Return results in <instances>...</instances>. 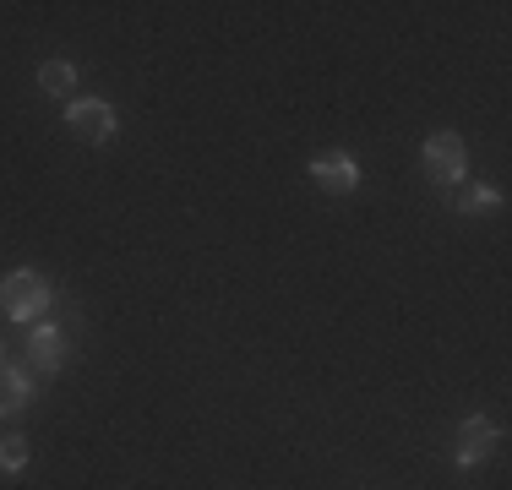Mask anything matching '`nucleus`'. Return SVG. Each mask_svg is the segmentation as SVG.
<instances>
[{
	"mask_svg": "<svg viewBox=\"0 0 512 490\" xmlns=\"http://www.w3.org/2000/svg\"><path fill=\"white\" fill-rule=\"evenodd\" d=\"M458 213H496V207H502V196H496L491 186H458Z\"/></svg>",
	"mask_w": 512,
	"mask_h": 490,
	"instance_id": "nucleus-9",
	"label": "nucleus"
},
{
	"mask_svg": "<svg viewBox=\"0 0 512 490\" xmlns=\"http://www.w3.org/2000/svg\"><path fill=\"white\" fill-rule=\"evenodd\" d=\"M66 126L77 131L88 147H104L109 137H115V109H109L104 98H71V104H66Z\"/></svg>",
	"mask_w": 512,
	"mask_h": 490,
	"instance_id": "nucleus-3",
	"label": "nucleus"
},
{
	"mask_svg": "<svg viewBox=\"0 0 512 490\" xmlns=\"http://www.w3.org/2000/svg\"><path fill=\"white\" fill-rule=\"evenodd\" d=\"M44 305H50V284H44V273H33V267L6 273V284H0V311L17 316V322H33V316H44Z\"/></svg>",
	"mask_w": 512,
	"mask_h": 490,
	"instance_id": "nucleus-1",
	"label": "nucleus"
},
{
	"mask_svg": "<svg viewBox=\"0 0 512 490\" xmlns=\"http://www.w3.org/2000/svg\"><path fill=\"white\" fill-rule=\"evenodd\" d=\"M311 180H316L327 196H349V191L360 186V164H355L349 153H322V158L311 164Z\"/></svg>",
	"mask_w": 512,
	"mask_h": 490,
	"instance_id": "nucleus-4",
	"label": "nucleus"
},
{
	"mask_svg": "<svg viewBox=\"0 0 512 490\" xmlns=\"http://www.w3.org/2000/svg\"><path fill=\"white\" fill-rule=\"evenodd\" d=\"M33 392H39V376H33V365H0V414H22L33 403Z\"/></svg>",
	"mask_w": 512,
	"mask_h": 490,
	"instance_id": "nucleus-6",
	"label": "nucleus"
},
{
	"mask_svg": "<svg viewBox=\"0 0 512 490\" xmlns=\"http://www.w3.org/2000/svg\"><path fill=\"white\" fill-rule=\"evenodd\" d=\"M0 365H6V349H0Z\"/></svg>",
	"mask_w": 512,
	"mask_h": 490,
	"instance_id": "nucleus-11",
	"label": "nucleus"
},
{
	"mask_svg": "<svg viewBox=\"0 0 512 490\" xmlns=\"http://www.w3.org/2000/svg\"><path fill=\"white\" fill-rule=\"evenodd\" d=\"M28 360H33V371H44V376H55L60 365H66V333L60 327H33L28 333Z\"/></svg>",
	"mask_w": 512,
	"mask_h": 490,
	"instance_id": "nucleus-7",
	"label": "nucleus"
},
{
	"mask_svg": "<svg viewBox=\"0 0 512 490\" xmlns=\"http://www.w3.org/2000/svg\"><path fill=\"white\" fill-rule=\"evenodd\" d=\"M0 469H6V474L28 469V441H22V436H0Z\"/></svg>",
	"mask_w": 512,
	"mask_h": 490,
	"instance_id": "nucleus-10",
	"label": "nucleus"
},
{
	"mask_svg": "<svg viewBox=\"0 0 512 490\" xmlns=\"http://www.w3.org/2000/svg\"><path fill=\"white\" fill-rule=\"evenodd\" d=\"M39 88H44V98H77V66L71 60H50V66L39 71Z\"/></svg>",
	"mask_w": 512,
	"mask_h": 490,
	"instance_id": "nucleus-8",
	"label": "nucleus"
},
{
	"mask_svg": "<svg viewBox=\"0 0 512 490\" xmlns=\"http://www.w3.org/2000/svg\"><path fill=\"white\" fill-rule=\"evenodd\" d=\"M496 452V425L491 420H480V414H474V420H463L458 425V469H474V463H485Z\"/></svg>",
	"mask_w": 512,
	"mask_h": 490,
	"instance_id": "nucleus-5",
	"label": "nucleus"
},
{
	"mask_svg": "<svg viewBox=\"0 0 512 490\" xmlns=\"http://www.w3.org/2000/svg\"><path fill=\"white\" fill-rule=\"evenodd\" d=\"M463 137L458 131H431L425 137V175L436 180V186H463Z\"/></svg>",
	"mask_w": 512,
	"mask_h": 490,
	"instance_id": "nucleus-2",
	"label": "nucleus"
}]
</instances>
